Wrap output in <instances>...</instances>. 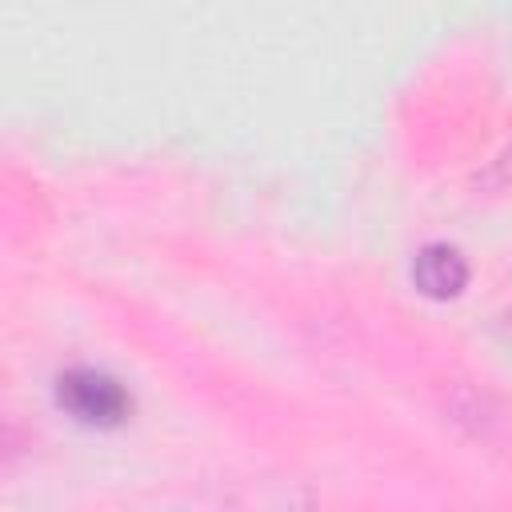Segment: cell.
Wrapping results in <instances>:
<instances>
[{"label":"cell","mask_w":512,"mask_h":512,"mask_svg":"<svg viewBox=\"0 0 512 512\" xmlns=\"http://www.w3.org/2000/svg\"><path fill=\"white\" fill-rule=\"evenodd\" d=\"M56 400L72 420L88 428H116L132 412L128 388L100 368H68L56 380Z\"/></svg>","instance_id":"6da1fadb"},{"label":"cell","mask_w":512,"mask_h":512,"mask_svg":"<svg viewBox=\"0 0 512 512\" xmlns=\"http://www.w3.org/2000/svg\"><path fill=\"white\" fill-rule=\"evenodd\" d=\"M412 280L424 296L432 300H448V296H460L464 284H468V264L456 248L448 244H428L416 252L412 260Z\"/></svg>","instance_id":"7a4b0ae2"}]
</instances>
